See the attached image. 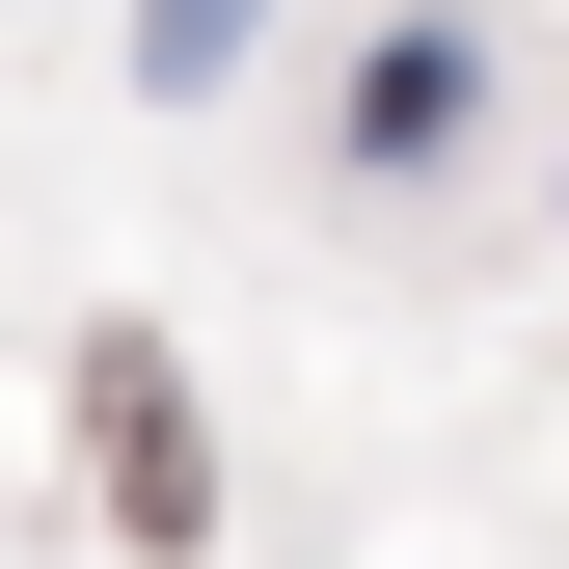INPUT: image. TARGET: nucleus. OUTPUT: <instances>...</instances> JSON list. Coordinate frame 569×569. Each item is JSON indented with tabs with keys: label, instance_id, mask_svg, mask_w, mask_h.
Wrapping results in <instances>:
<instances>
[{
	"label": "nucleus",
	"instance_id": "f03ea898",
	"mask_svg": "<svg viewBox=\"0 0 569 569\" xmlns=\"http://www.w3.org/2000/svg\"><path fill=\"white\" fill-rule=\"evenodd\" d=\"M190 54H244V0H163V82H190Z\"/></svg>",
	"mask_w": 569,
	"mask_h": 569
},
{
	"label": "nucleus",
	"instance_id": "f257e3e1",
	"mask_svg": "<svg viewBox=\"0 0 569 569\" xmlns=\"http://www.w3.org/2000/svg\"><path fill=\"white\" fill-rule=\"evenodd\" d=\"M461 109H488V54H461V28H407V54H380V82H352V163H435V136H461Z\"/></svg>",
	"mask_w": 569,
	"mask_h": 569
}]
</instances>
